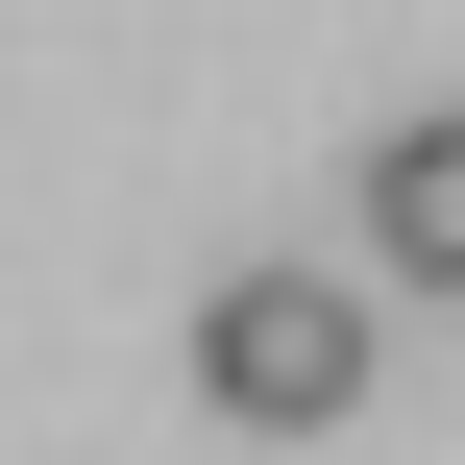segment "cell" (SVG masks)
<instances>
[{"label":"cell","instance_id":"6da1fadb","mask_svg":"<svg viewBox=\"0 0 465 465\" xmlns=\"http://www.w3.org/2000/svg\"><path fill=\"white\" fill-rule=\"evenodd\" d=\"M196 392H221L245 441L368 417V294H343V270H245V294H196Z\"/></svg>","mask_w":465,"mask_h":465},{"label":"cell","instance_id":"7a4b0ae2","mask_svg":"<svg viewBox=\"0 0 465 465\" xmlns=\"http://www.w3.org/2000/svg\"><path fill=\"white\" fill-rule=\"evenodd\" d=\"M368 221H392V294H465V123H392L368 147Z\"/></svg>","mask_w":465,"mask_h":465}]
</instances>
